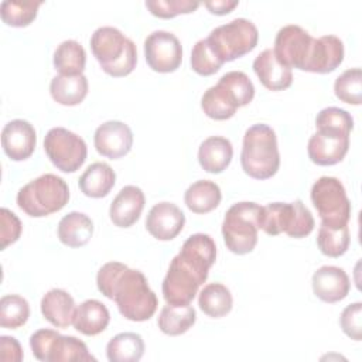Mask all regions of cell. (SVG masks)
<instances>
[{"label":"cell","instance_id":"28","mask_svg":"<svg viewBox=\"0 0 362 362\" xmlns=\"http://www.w3.org/2000/svg\"><path fill=\"white\" fill-rule=\"evenodd\" d=\"M201 107L208 117L214 120H226L236 113L239 106L230 92L218 82L204 92L201 98Z\"/></svg>","mask_w":362,"mask_h":362},{"label":"cell","instance_id":"16","mask_svg":"<svg viewBox=\"0 0 362 362\" xmlns=\"http://www.w3.org/2000/svg\"><path fill=\"white\" fill-rule=\"evenodd\" d=\"M185 225L184 212L173 202L156 204L146 218V229L158 240L174 239Z\"/></svg>","mask_w":362,"mask_h":362},{"label":"cell","instance_id":"9","mask_svg":"<svg viewBox=\"0 0 362 362\" xmlns=\"http://www.w3.org/2000/svg\"><path fill=\"white\" fill-rule=\"evenodd\" d=\"M311 201L321 223L325 226H345L351 219V201L342 182L335 177H320L311 187Z\"/></svg>","mask_w":362,"mask_h":362},{"label":"cell","instance_id":"5","mask_svg":"<svg viewBox=\"0 0 362 362\" xmlns=\"http://www.w3.org/2000/svg\"><path fill=\"white\" fill-rule=\"evenodd\" d=\"M17 205L33 218L48 216L61 211L69 201L68 184L55 174H42L21 187L17 192Z\"/></svg>","mask_w":362,"mask_h":362},{"label":"cell","instance_id":"8","mask_svg":"<svg viewBox=\"0 0 362 362\" xmlns=\"http://www.w3.org/2000/svg\"><path fill=\"white\" fill-rule=\"evenodd\" d=\"M259 40L256 25L247 18H235L214 28L206 41L215 55L225 64L255 49Z\"/></svg>","mask_w":362,"mask_h":362},{"label":"cell","instance_id":"42","mask_svg":"<svg viewBox=\"0 0 362 362\" xmlns=\"http://www.w3.org/2000/svg\"><path fill=\"white\" fill-rule=\"evenodd\" d=\"M339 324L346 337L354 341L362 339V303L346 305L339 317Z\"/></svg>","mask_w":362,"mask_h":362},{"label":"cell","instance_id":"36","mask_svg":"<svg viewBox=\"0 0 362 362\" xmlns=\"http://www.w3.org/2000/svg\"><path fill=\"white\" fill-rule=\"evenodd\" d=\"M30 317L28 301L17 294L3 296L0 300V325L8 329L23 327Z\"/></svg>","mask_w":362,"mask_h":362},{"label":"cell","instance_id":"1","mask_svg":"<svg viewBox=\"0 0 362 362\" xmlns=\"http://www.w3.org/2000/svg\"><path fill=\"white\" fill-rule=\"evenodd\" d=\"M216 260V245L206 233L191 235L173 257L163 280V297L167 304H191L198 288L208 277Z\"/></svg>","mask_w":362,"mask_h":362},{"label":"cell","instance_id":"15","mask_svg":"<svg viewBox=\"0 0 362 362\" xmlns=\"http://www.w3.org/2000/svg\"><path fill=\"white\" fill-rule=\"evenodd\" d=\"M37 133L34 126L23 119L8 122L1 130V146L13 161L27 160L35 150Z\"/></svg>","mask_w":362,"mask_h":362},{"label":"cell","instance_id":"40","mask_svg":"<svg viewBox=\"0 0 362 362\" xmlns=\"http://www.w3.org/2000/svg\"><path fill=\"white\" fill-rule=\"evenodd\" d=\"M148 11L160 18H173L178 14H188L199 7V1L194 0H147Z\"/></svg>","mask_w":362,"mask_h":362},{"label":"cell","instance_id":"14","mask_svg":"<svg viewBox=\"0 0 362 362\" xmlns=\"http://www.w3.org/2000/svg\"><path fill=\"white\" fill-rule=\"evenodd\" d=\"M93 144L100 156L117 160L132 150L133 133L126 123L109 120L98 126L95 130Z\"/></svg>","mask_w":362,"mask_h":362},{"label":"cell","instance_id":"39","mask_svg":"<svg viewBox=\"0 0 362 362\" xmlns=\"http://www.w3.org/2000/svg\"><path fill=\"white\" fill-rule=\"evenodd\" d=\"M223 62L215 55L209 47L206 38H202L195 42L191 51V68L201 76L214 75L221 69Z\"/></svg>","mask_w":362,"mask_h":362},{"label":"cell","instance_id":"33","mask_svg":"<svg viewBox=\"0 0 362 362\" xmlns=\"http://www.w3.org/2000/svg\"><path fill=\"white\" fill-rule=\"evenodd\" d=\"M52 62L59 75H81L86 64L85 48L75 40H65L57 47Z\"/></svg>","mask_w":362,"mask_h":362},{"label":"cell","instance_id":"4","mask_svg":"<svg viewBox=\"0 0 362 362\" xmlns=\"http://www.w3.org/2000/svg\"><path fill=\"white\" fill-rule=\"evenodd\" d=\"M90 49L100 68L110 76H126L136 68V44L116 27L96 28L90 37Z\"/></svg>","mask_w":362,"mask_h":362},{"label":"cell","instance_id":"23","mask_svg":"<svg viewBox=\"0 0 362 362\" xmlns=\"http://www.w3.org/2000/svg\"><path fill=\"white\" fill-rule=\"evenodd\" d=\"M109 321L110 314L107 307L99 300L89 298L76 307L72 324L78 332L93 337L105 331Z\"/></svg>","mask_w":362,"mask_h":362},{"label":"cell","instance_id":"24","mask_svg":"<svg viewBox=\"0 0 362 362\" xmlns=\"http://www.w3.org/2000/svg\"><path fill=\"white\" fill-rule=\"evenodd\" d=\"M93 233L92 219L78 211H72L62 216L58 223V239L68 247L85 246Z\"/></svg>","mask_w":362,"mask_h":362},{"label":"cell","instance_id":"13","mask_svg":"<svg viewBox=\"0 0 362 362\" xmlns=\"http://www.w3.org/2000/svg\"><path fill=\"white\" fill-rule=\"evenodd\" d=\"M349 148V133L317 129L310 137L307 153L310 160L317 165H334L344 160Z\"/></svg>","mask_w":362,"mask_h":362},{"label":"cell","instance_id":"37","mask_svg":"<svg viewBox=\"0 0 362 362\" xmlns=\"http://www.w3.org/2000/svg\"><path fill=\"white\" fill-rule=\"evenodd\" d=\"M335 96L349 105L362 103V71L361 68H351L344 71L334 83Z\"/></svg>","mask_w":362,"mask_h":362},{"label":"cell","instance_id":"34","mask_svg":"<svg viewBox=\"0 0 362 362\" xmlns=\"http://www.w3.org/2000/svg\"><path fill=\"white\" fill-rule=\"evenodd\" d=\"M41 4L42 0H3L0 16L7 25L27 27L35 20Z\"/></svg>","mask_w":362,"mask_h":362},{"label":"cell","instance_id":"10","mask_svg":"<svg viewBox=\"0 0 362 362\" xmlns=\"http://www.w3.org/2000/svg\"><path fill=\"white\" fill-rule=\"evenodd\" d=\"M44 150L51 163L64 173H75L88 156L82 137L65 127H52L44 137Z\"/></svg>","mask_w":362,"mask_h":362},{"label":"cell","instance_id":"32","mask_svg":"<svg viewBox=\"0 0 362 362\" xmlns=\"http://www.w3.org/2000/svg\"><path fill=\"white\" fill-rule=\"evenodd\" d=\"M198 305L208 317L221 318L230 313L233 298L229 288L222 283H209L199 291Z\"/></svg>","mask_w":362,"mask_h":362},{"label":"cell","instance_id":"21","mask_svg":"<svg viewBox=\"0 0 362 362\" xmlns=\"http://www.w3.org/2000/svg\"><path fill=\"white\" fill-rule=\"evenodd\" d=\"M75 301L62 288H52L41 298V313L44 318L57 328H68L74 322Z\"/></svg>","mask_w":362,"mask_h":362},{"label":"cell","instance_id":"43","mask_svg":"<svg viewBox=\"0 0 362 362\" xmlns=\"http://www.w3.org/2000/svg\"><path fill=\"white\" fill-rule=\"evenodd\" d=\"M0 238H1V250L6 249L8 245L18 240L21 235L23 225L17 215L7 208L0 209Z\"/></svg>","mask_w":362,"mask_h":362},{"label":"cell","instance_id":"18","mask_svg":"<svg viewBox=\"0 0 362 362\" xmlns=\"http://www.w3.org/2000/svg\"><path fill=\"white\" fill-rule=\"evenodd\" d=\"M344 61V42L337 35H322L313 40L310 57L304 71L328 74L335 71Z\"/></svg>","mask_w":362,"mask_h":362},{"label":"cell","instance_id":"31","mask_svg":"<svg viewBox=\"0 0 362 362\" xmlns=\"http://www.w3.org/2000/svg\"><path fill=\"white\" fill-rule=\"evenodd\" d=\"M144 354V341L136 332H120L106 345V356L110 362H137Z\"/></svg>","mask_w":362,"mask_h":362},{"label":"cell","instance_id":"20","mask_svg":"<svg viewBox=\"0 0 362 362\" xmlns=\"http://www.w3.org/2000/svg\"><path fill=\"white\" fill-rule=\"evenodd\" d=\"M253 71L262 85L270 90L287 89L293 82L291 69L277 59L272 48L262 51L255 58Z\"/></svg>","mask_w":362,"mask_h":362},{"label":"cell","instance_id":"3","mask_svg":"<svg viewBox=\"0 0 362 362\" xmlns=\"http://www.w3.org/2000/svg\"><path fill=\"white\" fill-rule=\"evenodd\" d=\"M240 164L243 171L255 180L273 177L280 165L276 132L264 124L250 126L243 136Z\"/></svg>","mask_w":362,"mask_h":362},{"label":"cell","instance_id":"26","mask_svg":"<svg viewBox=\"0 0 362 362\" xmlns=\"http://www.w3.org/2000/svg\"><path fill=\"white\" fill-rule=\"evenodd\" d=\"M52 99L64 106H76L88 95V79L81 75H55L49 83Z\"/></svg>","mask_w":362,"mask_h":362},{"label":"cell","instance_id":"38","mask_svg":"<svg viewBox=\"0 0 362 362\" xmlns=\"http://www.w3.org/2000/svg\"><path fill=\"white\" fill-rule=\"evenodd\" d=\"M218 82L221 85H223L230 92V95L233 96V99L239 107L250 103L255 96L253 82L242 71L226 72L219 78Z\"/></svg>","mask_w":362,"mask_h":362},{"label":"cell","instance_id":"19","mask_svg":"<svg viewBox=\"0 0 362 362\" xmlns=\"http://www.w3.org/2000/svg\"><path fill=\"white\" fill-rule=\"evenodd\" d=\"M144 204L146 198L143 191L136 185H126L117 192L110 204V221L119 228H130L139 221Z\"/></svg>","mask_w":362,"mask_h":362},{"label":"cell","instance_id":"44","mask_svg":"<svg viewBox=\"0 0 362 362\" xmlns=\"http://www.w3.org/2000/svg\"><path fill=\"white\" fill-rule=\"evenodd\" d=\"M24 358L23 348L14 337H0V359L3 362H21Z\"/></svg>","mask_w":362,"mask_h":362},{"label":"cell","instance_id":"41","mask_svg":"<svg viewBox=\"0 0 362 362\" xmlns=\"http://www.w3.org/2000/svg\"><path fill=\"white\" fill-rule=\"evenodd\" d=\"M315 127L351 133L354 129V119L346 110L329 106L318 112L315 117Z\"/></svg>","mask_w":362,"mask_h":362},{"label":"cell","instance_id":"7","mask_svg":"<svg viewBox=\"0 0 362 362\" xmlns=\"http://www.w3.org/2000/svg\"><path fill=\"white\" fill-rule=\"evenodd\" d=\"M260 211L259 204L249 201L236 202L226 211L222 222V236L232 253L246 255L255 249Z\"/></svg>","mask_w":362,"mask_h":362},{"label":"cell","instance_id":"35","mask_svg":"<svg viewBox=\"0 0 362 362\" xmlns=\"http://www.w3.org/2000/svg\"><path fill=\"white\" fill-rule=\"evenodd\" d=\"M351 243L348 225L345 226H325L321 223L317 235V245L322 255L328 257L342 256Z\"/></svg>","mask_w":362,"mask_h":362},{"label":"cell","instance_id":"27","mask_svg":"<svg viewBox=\"0 0 362 362\" xmlns=\"http://www.w3.org/2000/svg\"><path fill=\"white\" fill-rule=\"evenodd\" d=\"M222 199L221 188L211 180H199L191 184L185 194L184 202L195 214H208L214 211Z\"/></svg>","mask_w":362,"mask_h":362},{"label":"cell","instance_id":"45","mask_svg":"<svg viewBox=\"0 0 362 362\" xmlns=\"http://www.w3.org/2000/svg\"><path fill=\"white\" fill-rule=\"evenodd\" d=\"M239 4L238 0H212V1H205L204 6L216 16H225L230 13L236 6Z\"/></svg>","mask_w":362,"mask_h":362},{"label":"cell","instance_id":"17","mask_svg":"<svg viewBox=\"0 0 362 362\" xmlns=\"http://www.w3.org/2000/svg\"><path fill=\"white\" fill-rule=\"evenodd\" d=\"M311 286L314 294L324 303H338L351 290L348 274L338 266H321L314 272Z\"/></svg>","mask_w":362,"mask_h":362},{"label":"cell","instance_id":"6","mask_svg":"<svg viewBox=\"0 0 362 362\" xmlns=\"http://www.w3.org/2000/svg\"><path fill=\"white\" fill-rule=\"evenodd\" d=\"M314 218L301 199L294 202H270L262 206L259 229L270 236L286 233L290 238L301 239L314 229Z\"/></svg>","mask_w":362,"mask_h":362},{"label":"cell","instance_id":"12","mask_svg":"<svg viewBox=\"0 0 362 362\" xmlns=\"http://www.w3.org/2000/svg\"><path fill=\"white\" fill-rule=\"evenodd\" d=\"M144 57L153 71L161 74L174 72L181 65L182 47L173 33L157 30L144 40Z\"/></svg>","mask_w":362,"mask_h":362},{"label":"cell","instance_id":"29","mask_svg":"<svg viewBox=\"0 0 362 362\" xmlns=\"http://www.w3.org/2000/svg\"><path fill=\"white\" fill-rule=\"evenodd\" d=\"M197 320L195 308L191 304L185 305H171L167 304L161 308L157 324L161 332L165 335H181L187 332Z\"/></svg>","mask_w":362,"mask_h":362},{"label":"cell","instance_id":"22","mask_svg":"<svg viewBox=\"0 0 362 362\" xmlns=\"http://www.w3.org/2000/svg\"><path fill=\"white\" fill-rule=\"evenodd\" d=\"M233 157L232 143L222 136L205 139L198 148L199 165L211 174H219L228 168Z\"/></svg>","mask_w":362,"mask_h":362},{"label":"cell","instance_id":"2","mask_svg":"<svg viewBox=\"0 0 362 362\" xmlns=\"http://www.w3.org/2000/svg\"><path fill=\"white\" fill-rule=\"evenodd\" d=\"M96 286L105 297L115 300L119 313L130 321H147L157 310V296L146 276L124 263H105L96 274Z\"/></svg>","mask_w":362,"mask_h":362},{"label":"cell","instance_id":"30","mask_svg":"<svg viewBox=\"0 0 362 362\" xmlns=\"http://www.w3.org/2000/svg\"><path fill=\"white\" fill-rule=\"evenodd\" d=\"M88 362L96 361L93 355L89 354L85 342L72 335H61L59 332L55 335L48 355L47 362Z\"/></svg>","mask_w":362,"mask_h":362},{"label":"cell","instance_id":"25","mask_svg":"<svg viewBox=\"0 0 362 362\" xmlns=\"http://www.w3.org/2000/svg\"><path fill=\"white\" fill-rule=\"evenodd\" d=\"M116 174L113 168L102 161L90 164L79 177V189L90 198L106 197L115 187Z\"/></svg>","mask_w":362,"mask_h":362},{"label":"cell","instance_id":"11","mask_svg":"<svg viewBox=\"0 0 362 362\" xmlns=\"http://www.w3.org/2000/svg\"><path fill=\"white\" fill-rule=\"evenodd\" d=\"M313 37L300 25L288 24L281 27L274 38V54L277 59L291 68L304 71L310 51L313 47Z\"/></svg>","mask_w":362,"mask_h":362}]
</instances>
